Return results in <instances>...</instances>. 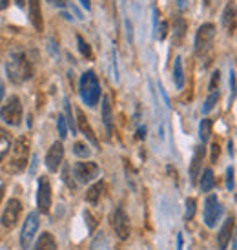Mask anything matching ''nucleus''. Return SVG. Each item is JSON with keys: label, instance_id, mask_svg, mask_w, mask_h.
<instances>
[{"label": "nucleus", "instance_id": "obj_5", "mask_svg": "<svg viewBox=\"0 0 237 250\" xmlns=\"http://www.w3.org/2000/svg\"><path fill=\"white\" fill-rule=\"evenodd\" d=\"M0 119L9 126H19L22 123V104L17 95H11L6 104L0 108Z\"/></svg>", "mask_w": 237, "mask_h": 250}, {"label": "nucleus", "instance_id": "obj_35", "mask_svg": "<svg viewBox=\"0 0 237 250\" xmlns=\"http://www.w3.org/2000/svg\"><path fill=\"white\" fill-rule=\"evenodd\" d=\"M84 217H86V221H88L90 232H93V230H95V227H97V219H95V217H93L90 212H84Z\"/></svg>", "mask_w": 237, "mask_h": 250}, {"label": "nucleus", "instance_id": "obj_27", "mask_svg": "<svg viewBox=\"0 0 237 250\" xmlns=\"http://www.w3.org/2000/svg\"><path fill=\"white\" fill-rule=\"evenodd\" d=\"M11 150V141L7 137L6 133L0 130V163L4 161V157L7 155V152Z\"/></svg>", "mask_w": 237, "mask_h": 250}, {"label": "nucleus", "instance_id": "obj_45", "mask_svg": "<svg viewBox=\"0 0 237 250\" xmlns=\"http://www.w3.org/2000/svg\"><path fill=\"white\" fill-rule=\"evenodd\" d=\"M177 250H182V234H177Z\"/></svg>", "mask_w": 237, "mask_h": 250}, {"label": "nucleus", "instance_id": "obj_23", "mask_svg": "<svg viewBox=\"0 0 237 250\" xmlns=\"http://www.w3.org/2000/svg\"><path fill=\"white\" fill-rule=\"evenodd\" d=\"M216 185V177H214V170L212 168H206L201 175V181H199V187H201L202 192H210Z\"/></svg>", "mask_w": 237, "mask_h": 250}, {"label": "nucleus", "instance_id": "obj_30", "mask_svg": "<svg viewBox=\"0 0 237 250\" xmlns=\"http://www.w3.org/2000/svg\"><path fill=\"white\" fill-rule=\"evenodd\" d=\"M77 44H79V51L82 53V57H86V59H91L93 57V53H91V48H90V44L84 41L82 37L77 35Z\"/></svg>", "mask_w": 237, "mask_h": 250}, {"label": "nucleus", "instance_id": "obj_1", "mask_svg": "<svg viewBox=\"0 0 237 250\" xmlns=\"http://www.w3.org/2000/svg\"><path fill=\"white\" fill-rule=\"evenodd\" d=\"M6 71L7 77L17 84L26 83L33 75V68H31V64H29L24 51H11L9 53V59L6 62Z\"/></svg>", "mask_w": 237, "mask_h": 250}, {"label": "nucleus", "instance_id": "obj_9", "mask_svg": "<svg viewBox=\"0 0 237 250\" xmlns=\"http://www.w3.org/2000/svg\"><path fill=\"white\" fill-rule=\"evenodd\" d=\"M20 212H22V203L19 199H9L6 205V208L2 212V227L4 229H15V225L20 219Z\"/></svg>", "mask_w": 237, "mask_h": 250}, {"label": "nucleus", "instance_id": "obj_37", "mask_svg": "<svg viewBox=\"0 0 237 250\" xmlns=\"http://www.w3.org/2000/svg\"><path fill=\"white\" fill-rule=\"evenodd\" d=\"M226 188H228V190L234 188V168L232 167L226 170Z\"/></svg>", "mask_w": 237, "mask_h": 250}, {"label": "nucleus", "instance_id": "obj_29", "mask_svg": "<svg viewBox=\"0 0 237 250\" xmlns=\"http://www.w3.org/2000/svg\"><path fill=\"white\" fill-rule=\"evenodd\" d=\"M196 210H197V201L194 197H188V199H186V214H184L186 221H192V219H194Z\"/></svg>", "mask_w": 237, "mask_h": 250}, {"label": "nucleus", "instance_id": "obj_2", "mask_svg": "<svg viewBox=\"0 0 237 250\" xmlns=\"http://www.w3.org/2000/svg\"><path fill=\"white\" fill-rule=\"evenodd\" d=\"M79 93L80 99L86 106H97L99 99H100V83H99L95 71H86L80 77V83H79Z\"/></svg>", "mask_w": 237, "mask_h": 250}, {"label": "nucleus", "instance_id": "obj_40", "mask_svg": "<svg viewBox=\"0 0 237 250\" xmlns=\"http://www.w3.org/2000/svg\"><path fill=\"white\" fill-rule=\"evenodd\" d=\"M48 2L57 7H66L68 4H70V0H48Z\"/></svg>", "mask_w": 237, "mask_h": 250}, {"label": "nucleus", "instance_id": "obj_33", "mask_svg": "<svg viewBox=\"0 0 237 250\" xmlns=\"http://www.w3.org/2000/svg\"><path fill=\"white\" fill-rule=\"evenodd\" d=\"M219 83H221V73H219V70L214 71L212 73V81H210V91H216L217 88H219Z\"/></svg>", "mask_w": 237, "mask_h": 250}, {"label": "nucleus", "instance_id": "obj_22", "mask_svg": "<svg viewBox=\"0 0 237 250\" xmlns=\"http://www.w3.org/2000/svg\"><path fill=\"white\" fill-rule=\"evenodd\" d=\"M174 83L177 90H182V86H184V70H182L181 57H177L174 62Z\"/></svg>", "mask_w": 237, "mask_h": 250}, {"label": "nucleus", "instance_id": "obj_19", "mask_svg": "<svg viewBox=\"0 0 237 250\" xmlns=\"http://www.w3.org/2000/svg\"><path fill=\"white\" fill-rule=\"evenodd\" d=\"M186 29H188L186 21L181 19V17H177L174 22V44L175 46H179V44L182 42V39L186 37Z\"/></svg>", "mask_w": 237, "mask_h": 250}, {"label": "nucleus", "instance_id": "obj_36", "mask_svg": "<svg viewBox=\"0 0 237 250\" xmlns=\"http://www.w3.org/2000/svg\"><path fill=\"white\" fill-rule=\"evenodd\" d=\"M62 179L68 183V187H70V188H75V183L70 179V167H68V165H66V167H64V170H62Z\"/></svg>", "mask_w": 237, "mask_h": 250}, {"label": "nucleus", "instance_id": "obj_31", "mask_svg": "<svg viewBox=\"0 0 237 250\" xmlns=\"http://www.w3.org/2000/svg\"><path fill=\"white\" fill-rule=\"evenodd\" d=\"M64 108H66V123L70 125L71 128V133L77 132V128H75V123H73V115H71V106L68 101H64Z\"/></svg>", "mask_w": 237, "mask_h": 250}, {"label": "nucleus", "instance_id": "obj_6", "mask_svg": "<svg viewBox=\"0 0 237 250\" xmlns=\"http://www.w3.org/2000/svg\"><path fill=\"white\" fill-rule=\"evenodd\" d=\"M40 227V219H39V214L37 212H31L28 214L26 221L22 225V232H20V247L24 250L29 249V245L33 243V239L37 236V230Z\"/></svg>", "mask_w": 237, "mask_h": 250}, {"label": "nucleus", "instance_id": "obj_43", "mask_svg": "<svg viewBox=\"0 0 237 250\" xmlns=\"http://www.w3.org/2000/svg\"><path fill=\"white\" fill-rule=\"evenodd\" d=\"M232 250H237V229L234 230V236H232Z\"/></svg>", "mask_w": 237, "mask_h": 250}, {"label": "nucleus", "instance_id": "obj_13", "mask_svg": "<svg viewBox=\"0 0 237 250\" xmlns=\"http://www.w3.org/2000/svg\"><path fill=\"white\" fill-rule=\"evenodd\" d=\"M221 22H223V28L226 29L228 35H234L237 29V6L236 2H228L223 9V17H221Z\"/></svg>", "mask_w": 237, "mask_h": 250}, {"label": "nucleus", "instance_id": "obj_44", "mask_svg": "<svg viewBox=\"0 0 237 250\" xmlns=\"http://www.w3.org/2000/svg\"><path fill=\"white\" fill-rule=\"evenodd\" d=\"M80 4H82V7L86 9V11H90V9H91V2H90V0H80Z\"/></svg>", "mask_w": 237, "mask_h": 250}, {"label": "nucleus", "instance_id": "obj_17", "mask_svg": "<svg viewBox=\"0 0 237 250\" xmlns=\"http://www.w3.org/2000/svg\"><path fill=\"white\" fill-rule=\"evenodd\" d=\"M202 161H204V146L201 145L196 148L194 157H192V165H190V181H192V185L197 183V177H199L202 168Z\"/></svg>", "mask_w": 237, "mask_h": 250}, {"label": "nucleus", "instance_id": "obj_49", "mask_svg": "<svg viewBox=\"0 0 237 250\" xmlns=\"http://www.w3.org/2000/svg\"><path fill=\"white\" fill-rule=\"evenodd\" d=\"M15 4H17L19 7H22L24 4H26V0H15Z\"/></svg>", "mask_w": 237, "mask_h": 250}, {"label": "nucleus", "instance_id": "obj_4", "mask_svg": "<svg viewBox=\"0 0 237 250\" xmlns=\"http://www.w3.org/2000/svg\"><path fill=\"white\" fill-rule=\"evenodd\" d=\"M214 39H216V26L214 24H202L196 33V53L197 57H206L212 51L214 46Z\"/></svg>", "mask_w": 237, "mask_h": 250}, {"label": "nucleus", "instance_id": "obj_8", "mask_svg": "<svg viewBox=\"0 0 237 250\" xmlns=\"http://www.w3.org/2000/svg\"><path fill=\"white\" fill-rule=\"evenodd\" d=\"M221 215H223V207L217 199V195H208L206 201H204V223H206V227L214 229L221 219Z\"/></svg>", "mask_w": 237, "mask_h": 250}, {"label": "nucleus", "instance_id": "obj_47", "mask_svg": "<svg viewBox=\"0 0 237 250\" xmlns=\"http://www.w3.org/2000/svg\"><path fill=\"white\" fill-rule=\"evenodd\" d=\"M228 152H230V155H234V143H228Z\"/></svg>", "mask_w": 237, "mask_h": 250}, {"label": "nucleus", "instance_id": "obj_3", "mask_svg": "<svg viewBox=\"0 0 237 250\" xmlns=\"http://www.w3.org/2000/svg\"><path fill=\"white\" fill-rule=\"evenodd\" d=\"M29 148H31V145H29V139L26 135H22V137L15 141L13 148H11V159L7 163V170L9 172L17 174V172H22L24 168L28 167Z\"/></svg>", "mask_w": 237, "mask_h": 250}, {"label": "nucleus", "instance_id": "obj_41", "mask_svg": "<svg viewBox=\"0 0 237 250\" xmlns=\"http://www.w3.org/2000/svg\"><path fill=\"white\" fill-rule=\"evenodd\" d=\"M146 137V126H140L137 130V139H144Z\"/></svg>", "mask_w": 237, "mask_h": 250}, {"label": "nucleus", "instance_id": "obj_18", "mask_svg": "<svg viewBox=\"0 0 237 250\" xmlns=\"http://www.w3.org/2000/svg\"><path fill=\"white\" fill-rule=\"evenodd\" d=\"M102 123H104V126H106L108 137H112L113 117H112V104H110V97H102Z\"/></svg>", "mask_w": 237, "mask_h": 250}, {"label": "nucleus", "instance_id": "obj_14", "mask_svg": "<svg viewBox=\"0 0 237 250\" xmlns=\"http://www.w3.org/2000/svg\"><path fill=\"white\" fill-rule=\"evenodd\" d=\"M234 230H236V219L234 215L226 217L223 223V227L217 234V243H219V250H226L228 243L232 241V236H234Z\"/></svg>", "mask_w": 237, "mask_h": 250}, {"label": "nucleus", "instance_id": "obj_15", "mask_svg": "<svg viewBox=\"0 0 237 250\" xmlns=\"http://www.w3.org/2000/svg\"><path fill=\"white\" fill-rule=\"evenodd\" d=\"M77 125H79V130H80V133H82L86 139L90 141L91 145L97 148L99 139H97V135H95V130L91 128L90 121H88V117H86V113H84L80 108L77 110Z\"/></svg>", "mask_w": 237, "mask_h": 250}, {"label": "nucleus", "instance_id": "obj_42", "mask_svg": "<svg viewBox=\"0 0 237 250\" xmlns=\"http://www.w3.org/2000/svg\"><path fill=\"white\" fill-rule=\"evenodd\" d=\"M177 7H179L181 11H184V9L188 7V0H177Z\"/></svg>", "mask_w": 237, "mask_h": 250}, {"label": "nucleus", "instance_id": "obj_48", "mask_svg": "<svg viewBox=\"0 0 237 250\" xmlns=\"http://www.w3.org/2000/svg\"><path fill=\"white\" fill-rule=\"evenodd\" d=\"M2 99H4V84L0 83V101H2Z\"/></svg>", "mask_w": 237, "mask_h": 250}, {"label": "nucleus", "instance_id": "obj_10", "mask_svg": "<svg viewBox=\"0 0 237 250\" xmlns=\"http://www.w3.org/2000/svg\"><path fill=\"white\" fill-rule=\"evenodd\" d=\"M37 205H39V212H42V214H48L49 208H51V183L46 175H42L39 179Z\"/></svg>", "mask_w": 237, "mask_h": 250}, {"label": "nucleus", "instance_id": "obj_11", "mask_svg": "<svg viewBox=\"0 0 237 250\" xmlns=\"http://www.w3.org/2000/svg\"><path fill=\"white\" fill-rule=\"evenodd\" d=\"M112 225H113V230H115V234H117L120 239H128L130 237V232H132V227H130V217L128 214L124 212V208H115L112 215Z\"/></svg>", "mask_w": 237, "mask_h": 250}, {"label": "nucleus", "instance_id": "obj_16", "mask_svg": "<svg viewBox=\"0 0 237 250\" xmlns=\"http://www.w3.org/2000/svg\"><path fill=\"white\" fill-rule=\"evenodd\" d=\"M28 7H29V21L33 24V28L39 33H42L44 31V19H42L40 0H28Z\"/></svg>", "mask_w": 237, "mask_h": 250}, {"label": "nucleus", "instance_id": "obj_20", "mask_svg": "<svg viewBox=\"0 0 237 250\" xmlns=\"http://www.w3.org/2000/svg\"><path fill=\"white\" fill-rule=\"evenodd\" d=\"M33 250H57V241L55 237L51 236L49 232H44L42 236H39L37 239V245Z\"/></svg>", "mask_w": 237, "mask_h": 250}, {"label": "nucleus", "instance_id": "obj_38", "mask_svg": "<svg viewBox=\"0 0 237 250\" xmlns=\"http://www.w3.org/2000/svg\"><path fill=\"white\" fill-rule=\"evenodd\" d=\"M230 88H232V97H230V101H232V99H236V95H237V83H236V73H234V71H230Z\"/></svg>", "mask_w": 237, "mask_h": 250}, {"label": "nucleus", "instance_id": "obj_21", "mask_svg": "<svg viewBox=\"0 0 237 250\" xmlns=\"http://www.w3.org/2000/svg\"><path fill=\"white\" fill-rule=\"evenodd\" d=\"M104 181H99V183H95L93 187L88 188V192H86V201L88 203H99V199H100V195H102V192H104Z\"/></svg>", "mask_w": 237, "mask_h": 250}, {"label": "nucleus", "instance_id": "obj_50", "mask_svg": "<svg viewBox=\"0 0 237 250\" xmlns=\"http://www.w3.org/2000/svg\"><path fill=\"white\" fill-rule=\"evenodd\" d=\"M210 2H212V0H202V4H204V6H210Z\"/></svg>", "mask_w": 237, "mask_h": 250}, {"label": "nucleus", "instance_id": "obj_25", "mask_svg": "<svg viewBox=\"0 0 237 250\" xmlns=\"http://www.w3.org/2000/svg\"><path fill=\"white\" fill-rule=\"evenodd\" d=\"M90 250H110V241H108V237H106L102 232H99L97 236L93 237V241H91Z\"/></svg>", "mask_w": 237, "mask_h": 250}, {"label": "nucleus", "instance_id": "obj_34", "mask_svg": "<svg viewBox=\"0 0 237 250\" xmlns=\"http://www.w3.org/2000/svg\"><path fill=\"white\" fill-rule=\"evenodd\" d=\"M155 31H159V33H157V39H159V41H164L168 35V22H160V26L155 29Z\"/></svg>", "mask_w": 237, "mask_h": 250}, {"label": "nucleus", "instance_id": "obj_32", "mask_svg": "<svg viewBox=\"0 0 237 250\" xmlns=\"http://www.w3.org/2000/svg\"><path fill=\"white\" fill-rule=\"evenodd\" d=\"M57 125H59V135L60 137H66L68 135V125H66V117L64 115H59V121H57Z\"/></svg>", "mask_w": 237, "mask_h": 250}, {"label": "nucleus", "instance_id": "obj_7", "mask_svg": "<svg viewBox=\"0 0 237 250\" xmlns=\"http://www.w3.org/2000/svg\"><path fill=\"white\" fill-rule=\"evenodd\" d=\"M73 175H75L77 183H80V185L91 183L99 175V165L91 163V161H79L73 167Z\"/></svg>", "mask_w": 237, "mask_h": 250}, {"label": "nucleus", "instance_id": "obj_12", "mask_svg": "<svg viewBox=\"0 0 237 250\" xmlns=\"http://www.w3.org/2000/svg\"><path fill=\"white\" fill-rule=\"evenodd\" d=\"M62 159H64V146L60 141H55L51 145V148L48 150V153H46V167H48V170L57 172L59 167L62 165Z\"/></svg>", "mask_w": 237, "mask_h": 250}, {"label": "nucleus", "instance_id": "obj_39", "mask_svg": "<svg viewBox=\"0 0 237 250\" xmlns=\"http://www.w3.org/2000/svg\"><path fill=\"white\" fill-rule=\"evenodd\" d=\"M219 153H221V148H219L217 143H214V145H212V163H216L217 157H219Z\"/></svg>", "mask_w": 237, "mask_h": 250}, {"label": "nucleus", "instance_id": "obj_24", "mask_svg": "<svg viewBox=\"0 0 237 250\" xmlns=\"http://www.w3.org/2000/svg\"><path fill=\"white\" fill-rule=\"evenodd\" d=\"M212 128H214V121L212 119H202L199 125V137L202 143H208L210 135H212Z\"/></svg>", "mask_w": 237, "mask_h": 250}, {"label": "nucleus", "instance_id": "obj_46", "mask_svg": "<svg viewBox=\"0 0 237 250\" xmlns=\"http://www.w3.org/2000/svg\"><path fill=\"white\" fill-rule=\"evenodd\" d=\"M7 6H9V0H0V11L6 9Z\"/></svg>", "mask_w": 237, "mask_h": 250}, {"label": "nucleus", "instance_id": "obj_26", "mask_svg": "<svg viewBox=\"0 0 237 250\" xmlns=\"http://www.w3.org/2000/svg\"><path fill=\"white\" fill-rule=\"evenodd\" d=\"M219 97H221V93H219V90L212 91L208 95V99L204 101V106H202V113H210V111L214 110V106L217 104V101H219Z\"/></svg>", "mask_w": 237, "mask_h": 250}, {"label": "nucleus", "instance_id": "obj_28", "mask_svg": "<svg viewBox=\"0 0 237 250\" xmlns=\"http://www.w3.org/2000/svg\"><path fill=\"white\" fill-rule=\"evenodd\" d=\"M73 152H75V155H77V157H82V159H86V157H90L91 150L88 148V145H86V143H75V146H73Z\"/></svg>", "mask_w": 237, "mask_h": 250}]
</instances>
